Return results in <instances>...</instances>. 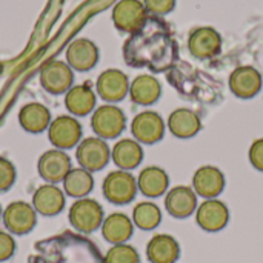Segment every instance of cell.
Listing matches in <instances>:
<instances>
[{
	"label": "cell",
	"mask_w": 263,
	"mask_h": 263,
	"mask_svg": "<svg viewBox=\"0 0 263 263\" xmlns=\"http://www.w3.org/2000/svg\"><path fill=\"white\" fill-rule=\"evenodd\" d=\"M123 57L134 68L165 72L176 65L179 46L170 26L160 17L149 15L145 25L125 42Z\"/></svg>",
	"instance_id": "6da1fadb"
},
{
	"label": "cell",
	"mask_w": 263,
	"mask_h": 263,
	"mask_svg": "<svg viewBox=\"0 0 263 263\" xmlns=\"http://www.w3.org/2000/svg\"><path fill=\"white\" fill-rule=\"evenodd\" d=\"M68 219L76 231L82 234H91L102 227L105 216H103V208L97 200L83 197V199H77L71 205Z\"/></svg>",
	"instance_id": "7a4b0ae2"
},
{
	"label": "cell",
	"mask_w": 263,
	"mask_h": 263,
	"mask_svg": "<svg viewBox=\"0 0 263 263\" xmlns=\"http://www.w3.org/2000/svg\"><path fill=\"white\" fill-rule=\"evenodd\" d=\"M137 179L129 171H112L109 173L102 185L103 196L114 205H126L137 194Z\"/></svg>",
	"instance_id": "3957f363"
},
{
	"label": "cell",
	"mask_w": 263,
	"mask_h": 263,
	"mask_svg": "<svg viewBox=\"0 0 263 263\" xmlns=\"http://www.w3.org/2000/svg\"><path fill=\"white\" fill-rule=\"evenodd\" d=\"M76 159L80 168L97 173L102 171L111 160V149L108 143L100 137H86L83 139L76 149Z\"/></svg>",
	"instance_id": "277c9868"
},
{
	"label": "cell",
	"mask_w": 263,
	"mask_h": 263,
	"mask_svg": "<svg viewBox=\"0 0 263 263\" xmlns=\"http://www.w3.org/2000/svg\"><path fill=\"white\" fill-rule=\"evenodd\" d=\"M91 128L97 137L116 139L126 128V117L123 111L114 105H102L94 109L91 116Z\"/></svg>",
	"instance_id": "5b68a950"
},
{
	"label": "cell",
	"mask_w": 263,
	"mask_h": 263,
	"mask_svg": "<svg viewBox=\"0 0 263 263\" xmlns=\"http://www.w3.org/2000/svg\"><path fill=\"white\" fill-rule=\"evenodd\" d=\"M82 125L72 116H59L55 117L48 128V139L51 145L57 149H71L77 148L82 142Z\"/></svg>",
	"instance_id": "8992f818"
},
{
	"label": "cell",
	"mask_w": 263,
	"mask_h": 263,
	"mask_svg": "<svg viewBox=\"0 0 263 263\" xmlns=\"http://www.w3.org/2000/svg\"><path fill=\"white\" fill-rule=\"evenodd\" d=\"M3 225L8 233L15 236H25L31 233L37 225V211L31 203L17 200L9 203L3 210Z\"/></svg>",
	"instance_id": "52a82bcc"
},
{
	"label": "cell",
	"mask_w": 263,
	"mask_h": 263,
	"mask_svg": "<svg viewBox=\"0 0 263 263\" xmlns=\"http://www.w3.org/2000/svg\"><path fill=\"white\" fill-rule=\"evenodd\" d=\"M149 14L140 0H120L112 9V22L123 32H136L148 20Z\"/></svg>",
	"instance_id": "ba28073f"
},
{
	"label": "cell",
	"mask_w": 263,
	"mask_h": 263,
	"mask_svg": "<svg viewBox=\"0 0 263 263\" xmlns=\"http://www.w3.org/2000/svg\"><path fill=\"white\" fill-rule=\"evenodd\" d=\"M71 170H72L71 157L65 151L57 148L45 151L37 162L39 176L46 183H52V185L63 182V179Z\"/></svg>",
	"instance_id": "9c48e42d"
},
{
	"label": "cell",
	"mask_w": 263,
	"mask_h": 263,
	"mask_svg": "<svg viewBox=\"0 0 263 263\" xmlns=\"http://www.w3.org/2000/svg\"><path fill=\"white\" fill-rule=\"evenodd\" d=\"M188 49L199 60L213 59L222 49V35L211 26H199L188 37Z\"/></svg>",
	"instance_id": "30bf717a"
},
{
	"label": "cell",
	"mask_w": 263,
	"mask_h": 263,
	"mask_svg": "<svg viewBox=\"0 0 263 263\" xmlns=\"http://www.w3.org/2000/svg\"><path fill=\"white\" fill-rule=\"evenodd\" d=\"M131 133L139 143H157L165 136V120L156 111H142L133 119Z\"/></svg>",
	"instance_id": "8fae6325"
},
{
	"label": "cell",
	"mask_w": 263,
	"mask_h": 263,
	"mask_svg": "<svg viewBox=\"0 0 263 263\" xmlns=\"http://www.w3.org/2000/svg\"><path fill=\"white\" fill-rule=\"evenodd\" d=\"M262 74L250 65L236 68L230 76V89L239 99H253L262 89Z\"/></svg>",
	"instance_id": "7c38bea8"
},
{
	"label": "cell",
	"mask_w": 263,
	"mask_h": 263,
	"mask_svg": "<svg viewBox=\"0 0 263 263\" xmlns=\"http://www.w3.org/2000/svg\"><path fill=\"white\" fill-rule=\"evenodd\" d=\"M66 197L65 191L60 190L57 185L46 183L35 190L32 194V206L37 211V214L45 217H54L60 214L65 208Z\"/></svg>",
	"instance_id": "4fadbf2b"
},
{
	"label": "cell",
	"mask_w": 263,
	"mask_h": 263,
	"mask_svg": "<svg viewBox=\"0 0 263 263\" xmlns=\"http://www.w3.org/2000/svg\"><path fill=\"white\" fill-rule=\"evenodd\" d=\"M228 219H230L228 206L217 199H206L196 210L197 225L210 233L223 230L228 223Z\"/></svg>",
	"instance_id": "5bb4252c"
},
{
	"label": "cell",
	"mask_w": 263,
	"mask_h": 263,
	"mask_svg": "<svg viewBox=\"0 0 263 263\" xmlns=\"http://www.w3.org/2000/svg\"><path fill=\"white\" fill-rule=\"evenodd\" d=\"M74 74L71 66L63 62H51L40 71V83L45 91L51 94L68 92L72 88Z\"/></svg>",
	"instance_id": "9a60e30c"
},
{
	"label": "cell",
	"mask_w": 263,
	"mask_h": 263,
	"mask_svg": "<svg viewBox=\"0 0 263 263\" xmlns=\"http://www.w3.org/2000/svg\"><path fill=\"white\" fill-rule=\"evenodd\" d=\"M129 92V82L120 69H106L97 79V94L105 102H120Z\"/></svg>",
	"instance_id": "2e32d148"
},
{
	"label": "cell",
	"mask_w": 263,
	"mask_h": 263,
	"mask_svg": "<svg viewBox=\"0 0 263 263\" xmlns=\"http://www.w3.org/2000/svg\"><path fill=\"white\" fill-rule=\"evenodd\" d=\"M225 188L223 173L213 165L200 166L193 176V190L205 199H216Z\"/></svg>",
	"instance_id": "e0dca14e"
},
{
	"label": "cell",
	"mask_w": 263,
	"mask_h": 263,
	"mask_svg": "<svg viewBox=\"0 0 263 263\" xmlns=\"http://www.w3.org/2000/svg\"><path fill=\"white\" fill-rule=\"evenodd\" d=\"M165 208L176 219L190 217L197 210V194L190 186H174L165 197Z\"/></svg>",
	"instance_id": "ac0fdd59"
},
{
	"label": "cell",
	"mask_w": 263,
	"mask_h": 263,
	"mask_svg": "<svg viewBox=\"0 0 263 263\" xmlns=\"http://www.w3.org/2000/svg\"><path fill=\"white\" fill-rule=\"evenodd\" d=\"M168 129L174 137L191 139L202 129V120L199 114L190 108L174 109L168 117Z\"/></svg>",
	"instance_id": "d6986e66"
},
{
	"label": "cell",
	"mask_w": 263,
	"mask_h": 263,
	"mask_svg": "<svg viewBox=\"0 0 263 263\" xmlns=\"http://www.w3.org/2000/svg\"><path fill=\"white\" fill-rule=\"evenodd\" d=\"M51 112L49 109L37 102L26 103L18 111V123L23 128V131L29 134H42L45 133L51 125Z\"/></svg>",
	"instance_id": "ffe728a7"
},
{
	"label": "cell",
	"mask_w": 263,
	"mask_h": 263,
	"mask_svg": "<svg viewBox=\"0 0 263 263\" xmlns=\"http://www.w3.org/2000/svg\"><path fill=\"white\" fill-rule=\"evenodd\" d=\"M66 59L71 68L77 71H89L96 66L99 60V49L91 40L77 39L69 45L66 51Z\"/></svg>",
	"instance_id": "44dd1931"
},
{
	"label": "cell",
	"mask_w": 263,
	"mask_h": 263,
	"mask_svg": "<svg viewBox=\"0 0 263 263\" xmlns=\"http://www.w3.org/2000/svg\"><path fill=\"white\" fill-rule=\"evenodd\" d=\"M143 148L136 139H122L111 149V160L122 171H131L140 165Z\"/></svg>",
	"instance_id": "7402d4cb"
},
{
	"label": "cell",
	"mask_w": 263,
	"mask_h": 263,
	"mask_svg": "<svg viewBox=\"0 0 263 263\" xmlns=\"http://www.w3.org/2000/svg\"><path fill=\"white\" fill-rule=\"evenodd\" d=\"M102 234L103 239L112 245H120L126 243L134 231V223L133 220L123 214V213H112L108 217H105L102 223Z\"/></svg>",
	"instance_id": "603a6c76"
},
{
	"label": "cell",
	"mask_w": 263,
	"mask_h": 263,
	"mask_svg": "<svg viewBox=\"0 0 263 263\" xmlns=\"http://www.w3.org/2000/svg\"><path fill=\"white\" fill-rule=\"evenodd\" d=\"M162 94L160 82L151 74H140L129 83V97L137 105H153Z\"/></svg>",
	"instance_id": "cb8c5ba5"
},
{
	"label": "cell",
	"mask_w": 263,
	"mask_h": 263,
	"mask_svg": "<svg viewBox=\"0 0 263 263\" xmlns=\"http://www.w3.org/2000/svg\"><path fill=\"white\" fill-rule=\"evenodd\" d=\"M179 254V243L170 234H157L146 245V256L151 263H174Z\"/></svg>",
	"instance_id": "d4e9b609"
},
{
	"label": "cell",
	"mask_w": 263,
	"mask_h": 263,
	"mask_svg": "<svg viewBox=\"0 0 263 263\" xmlns=\"http://www.w3.org/2000/svg\"><path fill=\"white\" fill-rule=\"evenodd\" d=\"M96 92L88 85H77L72 86L65 96V106L66 109L77 117L88 116L96 109Z\"/></svg>",
	"instance_id": "484cf974"
},
{
	"label": "cell",
	"mask_w": 263,
	"mask_h": 263,
	"mask_svg": "<svg viewBox=\"0 0 263 263\" xmlns=\"http://www.w3.org/2000/svg\"><path fill=\"white\" fill-rule=\"evenodd\" d=\"M168 185H170V177L165 173V170L159 166H148L137 177L139 191L149 199L160 197L162 194H165Z\"/></svg>",
	"instance_id": "4316f807"
},
{
	"label": "cell",
	"mask_w": 263,
	"mask_h": 263,
	"mask_svg": "<svg viewBox=\"0 0 263 263\" xmlns=\"http://www.w3.org/2000/svg\"><path fill=\"white\" fill-rule=\"evenodd\" d=\"M63 191L66 196L77 199L86 197L94 188V177L92 173L83 168H72L66 177L63 179Z\"/></svg>",
	"instance_id": "83f0119b"
},
{
	"label": "cell",
	"mask_w": 263,
	"mask_h": 263,
	"mask_svg": "<svg viewBox=\"0 0 263 263\" xmlns=\"http://www.w3.org/2000/svg\"><path fill=\"white\" fill-rule=\"evenodd\" d=\"M162 220V213L153 202H140L133 210V223L145 231L154 230Z\"/></svg>",
	"instance_id": "f1b7e54d"
},
{
	"label": "cell",
	"mask_w": 263,
	"mask_h": 263,
	"mask_svg": "<svg viewBox=\"0 0 263 263\" xmlns=\"http://www.w3.org/2000/svg\"><path fill=\"white\" fill-rule=\"evenodd\" d=\"M103 263H140L137 250L128 243L112 245L103 257Z\"/></svg>",
	"instance_id": "f546056e"
},
{
	"label": "cell",
	"mask_w": 263,
	"mask_h": 263,
	"mask_svg": "<svg viewBox=\"0 0 263 263\" xmlns=\"http://www.w3.org/2000/svg\"><path fill=\"white\" fill-rule=\"evenodd\" d=\"M17 173L15 166L5 157H0V193H5L12 188Z\"/></svg>",
	"instance_id": "4dcf8cb0"
},
{
	"label": "cell",
	"mask_w": 263,
	"mask_h": 263,
	"mask_svg": "<svg viewBox=\"0 0 263 263\" xmlns=\"http://www.w3.org/2000/svg\"><path fill=\"white\" fill-rule=\"evenodd\" d=\"M143 5L149 15L162 17L174 9L176 0H143Z\"/></svg>",
	"instance_id": "1f68e13d"
},
{
	"label": "cell",
	"mask_w": 263,
	"mask_h": 263,
	"mask_svg": "<svg viewBox=\"0 0 263 263\" xmlns=\"http://www.w3.org/2000/svg\"><path fill=\"white\" fill-rule=\"evenodd\" d=\"M15 253V240L11 233L0 231V262H6Z\"/></svg>",
	"instance_id": "d6a6232c"
},
{
	"label": "cell",
	"mask_w": 263,
	"mask_h": 263,
	"mask_svg": "<svg viewBox=\"0 0 263 263\" xmlns=\"http://www.w3.org/2000/svg\"><path fill=\"white\" fill-rule=\"evenodd\" d=\"M248 157H250L251 165H253L257 171L263 173V137L256 139V140L251 143L250 151H248Z\"/></svg>",
	"instance_id": "836d02e7"
},
{
	"label": "cell",
	"mask_w": 263,
	"mask_h": 263,
	"mask_svg": "<svg viewBox=\"0 0 263 263\" xmlns=\"http://www.w3.org/2000/svg\"><path fill=\"white\" fill-rule=\"evenodd\" d=\"M2 216H3V210H2V205H0V220H2Z\"/></svg>",
	"instance_id": "e575fe53"
}]
</instances>
